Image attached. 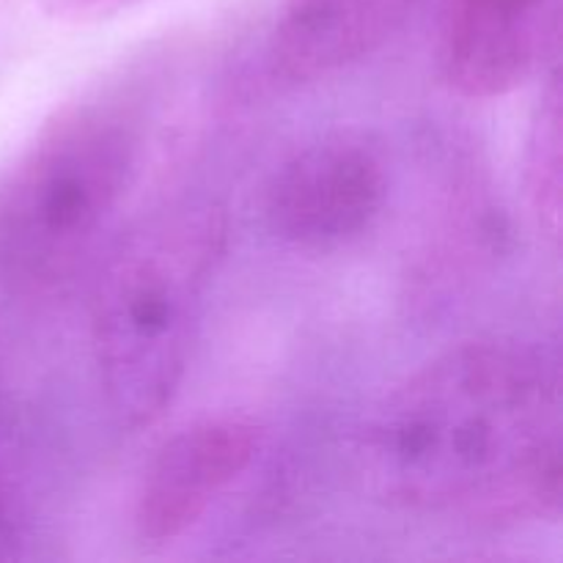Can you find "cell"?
I'll list each match as a JSON object with an SVG mask.
<instances>
[{
	"mask_svg": "<svg viewBox=\"0 0 563 563\" xmlns=\"http://www.w3.org/2000/svg\"><path fill=\"white\" fill-rule=\"evenodd\" d=\"M357 454L390 509L484 528L555 520L559 377L520 341H462L379 401Z\"/></svg>",
	"mask_w": 563,
	"mask_h": 563,
	"instance_id": "6da1fadb",
	"label": "cell"
},
{
	"mask_svg": "<svg viewBox=\"0 0 563 563\" xmlns=\"http://www.w3.org/2000/svg\"><path fill=\"white\" fill-rule=\"evenodd\" d=\"M157 124L154 71L60 102L0 185V273L27 295L77 278L141 185Z\"/></svg>",
	"mask_w": 563,
	"mask_h": 563,
	"instance_id": "7a4b0ae2",
	"label": "cell"
},
{
	"mask_svg": "<svg viewBox=\"0 0 563 563\" xmlns=\"http://www.w3.org/2000/svg\"><path fill=\"white\" fill-rule=\"evenodd\" d=\"M563 115L559 71H550L548 86L531 115L522 152V190L533 225L553 251L561 245L563 196Z\"/></svg>",
	"mask_w": 563,
	"mask_h": 563,
	"instance_id": "ba28073f",
	"label": "cell"
},
{
	"mask_svg": "<svg viewBox=\"0 0 563 563\" xmlns=\"http://www.w3.org/2000/svg\"><path fill=\"white\" fill-rule=\"evenodd\" d=\"M225 251V209L185 203L126 234L99 267L88 297L93 366L126 432L154 427L179 394Z\"/></svg>",
	"mask_w": 563,
	"mask_h": 563,
	"instance_id": "3957f363",
	"label": "cell"
},
{
	"mask_svg": "<svg viewBox=\"0 0 563 563\" xmlns=\"http://www.w3.org/2000/svg\"><path fill=\"white\" fill-rule=\"evenodd\" d=\"M390 198V159L363 126H333L302 143L264 187L269 234L302 253H339L372 234Z\"/></svg>",
	"mask_w": 563,
	"mask_h": 563,
	"instance_id": "277c9868",
	"label": "cell"
},
{
	"mask_svg": "<svg viewBox=\"0 0 563 563\" xmlns=\"http://www.w3.org/2000/svg\"><path fill=\"white\" fill-rule=\"evenodd\" d=\"M143 3H148V0H38V9L47 20L58 22V25L86 27L113 20V16L137 9Z\"/></svg>",
	"mask_w": 563,
	"mask_h": 563,
	"instance_id": "9c48e42d",
	"label": "cell"
},
{
	"mask_svg": "<svg viewBox=\"0 0 563 563\" xmlns=\"http://www.w3.org/2000/svg\"><path fill=\"white\" fill-rule=\"evenodd\" d=\"M421 0H280L269 36L273 75L291 86L361 64L401 31Z\"/></svg>",
	"mask_w": 563,
	"mask_h": 563,
	"instance_id": "52a82bcc",
	"label": "cell"
},
{
	"mask_svg": "<svg viewBox=\"0 0 563 563\" xmlns=\"http://www.w3.org/2000/svg\"><path fill=\"white\" fill-rule=\"evenodd\" d=\"M440 69L460 97L498 99L559 53L561 0H438Z\"/></svg>",
	"mask_w": 563,
	"mask_h": 563,
	"instance_id": "5b68a950",
	"label": "cell"
},
{
	"mask_svg": "<svg viewBox=\"0 0 563 563\" xmlns=\"http://www.w3.org/2000/svg\"><path fill=\"white\" fill-rule=\"evenodd\" d=\"M262 429L245 416H207L176 429L141 478L132 515L137 539L163 548L190 533L253 465Z\"/></svg>",
	"mask_w": 563,
	"mask_h": 563,
	"instance_id": "8992f818",
	"label": "cell"
}]
</instances>
